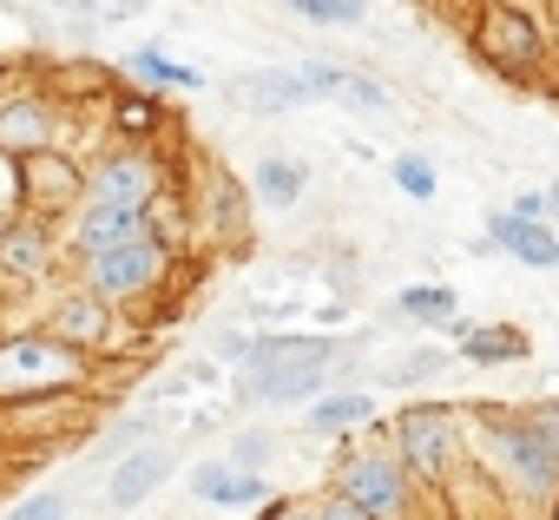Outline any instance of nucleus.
Listing matches in <instances>:
<instances>
[{
    "label": "nucleus",
    "instance_id": "nucleus-2",
    "mask_svg": "<svg viewBox=\"0 0 559 520\" xmlns=\"http://www.w3.org/2000/svg\"><path fill=\"white\" fill-rule=\"evenodd\" d=\"M336 350L323 336H250L243 395L250 402H317L330 382Z\"/></svg>",
    "mask_w": 559,
    "mask_h": 520
},
{
    "label": "nucleus",
    "instance_id": "nucleus-7",
    "mask_svg": "<svg viewBox=\"0 0 559 520\" xmlns=\"http://www.w3.org/2000/svg\"><path fill=\"white\" fill-rule=\"evenodd\" d=\"M474 40H480V54H487L500 73H526V67L539 60V27H533L520 8H487Z\"/></svg>",
    "mask_w": 559,
    "mask_h": 520
},
{
    "label": "nucleus",
    "instance_id": "nucleus-16",
    "mask_svg": "<svg viewBox=\"0 0 559 520\" xmlns=\"http://www.w3.org/2000/svg\"><path fill=\"white\" fill-rule=\"evenodd\" d=\"M395 317L408 323H428V330H461V297L448 284H408L395 297Z\"/></svg>",
    "mask_w": 559,
    "mask_h": 520
},
{
    "label": "nucleus",
    "instance_id": "nucleus-13",
    "mask_svg": "<svg viewBox=\"0 0 559 520\" xmlns=\"http://www.w3.org/2000/svg\"><path fill=\"white\" fill-rule=\"evenodd\" d=\"M487 237H493L507 257L533 264V271H559V237H552V224H520V217L493 211V217H487Z\"/></svg>",
    "mask_w": 559,
    "mask_h": 520
},
{
    "label": "nucleus",
    "instance_id": "nucleus-3",
    "mask_svg": "<svg viewBox=\"0 0 559 520\" xmlns=\"http://www.w3.org/2000/svg\"><path fill=\"white\" fill-rule=\"evenodd\" d=\"M336 500H349L362 520H421L415 513V474L389 448H356L336 468Z\"/></svg>",
    "mask_w": 559,
    "mask_h": 520
},
{
    "label": "nucleus",
    "instance_id": "nucleus-8",
    "mask_svg": "<svg viewBox=\"0 0 559 520\" xmlns=\"http://www.w3.org/2000/svg\"><path fill=\"white\" fill-rule=\"evenodd\" d=\"M152 165L139 158V152H119V158H106L99 172H93V185H86V204H106V211H132V217H145V204H152Z\"/></svg>",
    "mask_w": 559,
    "mask_h": 520
},
{
    "label": "nucleus",
    "instance_id": "nucleus-4",
    "mask_svg": "<svg viewBox=\"0 0 559 520\" xmlns=\"http://www.w3.org/2000/svg\"><path fill=\"white\" fill-rule=\"evenodd\" d=\"M395 461L408 468V474H421L428 487L435 481H448V468H454V415L441 409V402H421V409H402L395 415Z\"/></svg>",
    "mask_w": 559,
    "mask_h": 520
},
{
    "label": "nucleus",
    "instance_id": "nucleus-29",
    "mask_svg": "<svg viewBox=\"0 0 559 520\" xmlns=\"http://www.w3.org/2000/svg\"><path fill=\"white\" fill-rule=\"evenodd\" d=\"M263 520H317V507H310V500H270Z\"/></svg>",
    "mask_w": 559,
    "mask_h": 520
},
{
    "label": "nucleus",
    "instance_id": "nucleus-12",
    "mask_svg": "<svg viewBox=\"0 0 559 520\" xmlns=\"http://www.w3.org/2000/svg\"><path fill=\"white\" fill-rule=\"evenodd\" d=\"M191 494L211 500V507H257V500H270V481L250 474V468H230V461H198Z\"/></svg>",
    "mask_w": 559,
    "mask_h": 520
},
{
    "label": "nucleus",
    "instance_id": "nucleus-32",
    "mask_svg": "<svg viewBox=\"0 0 559 520\" xmlns=\"http://www.w3.org/2000/svg\"><path fill=\"white\" fill-rule=\"evenodd\" d=\"M546 217H559V185L546 191ZM552 237H559V231H552Z\"/></svg>",
    "mask_w": 559,
    "mask_h": 520
},
{
    "label": "nucleus",
    "instance_id": "nucleus-26",
    "mask_svg": "<svg viewBox=\"0 0 559 520\" xmlns=\"http://www.w3.org/2000/svg\"><path fill=\"white\" fill-rule=\"evenodd\" d=\"M8 520H67V500H60V494H27Z\"/></svg>",
    "mask_w": 559,
    "mask_h": 520
},
{
    "label": "nucleus",
    "instance_id": "nucleus-18",
    "mask_svg": "<svg viewBox=\"0 0 559 520\" xmlns=\"http://www.w3.org/2000/svg\"><path fill=\"white\" fill-rule=\"evenodd\" d=\"M304 191H310V165H304V158H263V165H257V198H263V204L290 211Z\"/></svg>",
    "mask_w": 559,
    "mask_h": 520
},
{
    "label": "nucleus",
    "instance_id": "nucleus-21",
    "mask_svg": "<svg viewBox=\"0 0 559 520\" xmlns=\"http://www.w3.org/2000/svg\"><path fill=\"white\" fill-rule=\"evenodd\" d=\"M290 14H304L310 27H362L369 21V0H284Z\"/></svg>",
    "mask_w": 559,
    "mask_h": 520
},
{
    "label": "nucleus",
    "instance_id": "nucleus-20",
    "mask_svg": "<svg viewBox=\"0 0 559 520\" xmlns=\"http://www.w3.org/2000/svg\"><path fill=\"white\" fill-rule=\"evenodd\" d=\"M106 336V304L99 297H73V304H60V317H53V343H67V350H93Z\"/></svg>",
    "mask_w": 559,
    "mask_h": 520
},
{
    "label": "nucleus",
    "instance_id": "nucleus-19",
    "mask_svg": "<svg viewBox=\"0 0 559 520\" xmlns=\"http://www.w3.org/2000/svg\"><path fill=\"white\" fill-rule=\"evenodd\" d=\"M0 264L8 271H47V231H40V217H14L8 231H0Z\"/></svg>",
    "mask_w": 559,
    "mask_h": 520
},
{
    "label": "nucleus",
    "instance_id": "nucleus-30",
    "mask_svg": "<svg viewBox=\"0 0 559 520\" xmlns=\"http://www.w3.org/2000/svg\"><path fill=\"white\" fill-rule=\"evenodd\" d=\"M317 520H362V513H356V507H349V500H336V494H330V500H323V507H317Z\"/></svg>",
    "mask_w": 559,
    "mask_h": 520
},
{
    "label": "nucleus",
    "instance_id": "nucleus-31",
    "mask_svg": "<svg viewBox=\"0 0 559 520\" xmlns=\"http://www.w3.org/2000/svg\"><path fill=\"white\" fill-rule=\"evenodd\" d=\"M119 119H126V126H152V106H145V99H126Z\"/></svg>",
    "mask_w": 559,
    "mask_h": 520
},
{
    "label": "nucleus",
    "instance_id": "nucleus-27",
    "mask_svg": "<svg viewBox=\"0 0 559 520\" xmlns=\"http://www.w3.org/2000/svg\"><path fill=\"white\" fill-rule=\"evenodd\" d=\"M270 461V435H237V448H230V468H263Z\"/></svg>",
    "mask_w": 559,
    "mask_h": 520
},
{
    "label": "nucleus",
    "instance_id": "nucleus-24",
    "mask_svg": "<svg viewBox=\"0 0 559 520\" xmlns=\"http://www.w3.org/2000/svg\"><path fill=\"white\" fill-rule=\"evenodd\" d=\"M67 14H93V21H132L145 14V0H60Z\"/></svg>",
    "mask_w": 559,
    "mask_h": 520
},
{
    "label": "nucleus",
    "instance_id": "nucleus-10",
    "mask_svg": "<svg viewBox=\"0 0 559 520\" xmlns=\"http://www.w3.org/2000/svg\"><path fill=\"white\" fill-rule=\"evenodd\" d=\"M165 481H171V454H165V448H132V454L112 468L106 500H112V513H132V507H139V500H152Z\"/></svg>",
    "mask_w": 559,
    "mask_h": 520
},
{
    "label": "nucleus",
    "instance_id": "nucleus-11",
    "mask_svg": "<svg viewBox=\"0 0 559 520\" xmlns=\"http://www.w3.org/2000/svg\"><path fill=\"white\" fill-rule=\"evenodd\" d=\"M230 93H237L243 106H257V113H297V106H310V86H304L297 67H257V73H237Z\"/></svg>",
    "mask_w": 559,
    "mask_h": 520
},
{
    "label": "nucleus",
    "instance_id": "nucleus-17",
    "mask_svg": "<svg viewBox=\"0 0 559 520\" xmlns=\"http://www.w3.org/2000/svg\"><path fill=\"white\" fill-rule=\"evenodd\" d=\"M376 422V402L362 389H336V395H317V409L304 415V428L317 435H343V428H369Z\"/></svg>",
    "mask_w": 559,
    "mask_h": 520
},
{
    "label": "nucleus",
    "instance_id": "nucleus-23",
    "mask_svg": "<svg viewBox=\"0 0 559 520\" xmlns=\"http://www.w3.org/2000/svg\"><path fill=\"white\" fill-rule=\"evenodd\" d=\"M395 185H402L415 204H428V198L441 191V178H435V165H428L421 152H402V158H395Z\"/></svg>",
    "mask_w": 559,
    "mask_h": 520
},
{
    "label": "nucleus",
    "instance_id": "nucleus-28",
    "mask_svg": "<svg viewBox=\"0 0 559 520\" xmlns=\"http://www.w3.org/2000/svg\"><path fill=\"white\" fill-rule=\"evenodd\" d=\"M507 217H520V224H546V191H520V198L507 204Z\"/></svg>",
    "mask_w": 559,
    "mask_h": 520
},
{
    "label": "nucleus",
    "instance_id": "nucleus-25",
    "mask_svg": "<svg viewBox=\"0 0 559 520\" xmlns=\"http://www.w3.org/2000/svg\"><path fill=\"white\" fill-rule=\"evenodd\" d=\"M441 369H448V356H441V350H421L415 363H395V369H389V382H402V389H408V382H428V376H441Z\"/></svg>",
    "mask_w": 559,
    "mask_h": 520
},
{
    "label": "nucleus",
    "instance_id": "nucleus-9",
    "mask_svg": "<svg viewBox=\"0 0 559 520\" xmlns=\"http://www.w3.org/2000/svg\"><path fill=\"white\" fill-rule=\"evenodd\" d=\"M297 73H304V86H310V99H343V106H356V113H389V106H395L382 80H362V73H343V67H330V60H304Z\"/></svg>",
    "mask_w": 559,
    "mask_h": 520
},
{
    "label": "nucleus",
    "instance_id": "nucleus-5",
    "mask_svg": "<svg viewBox=\"0 0 559 520\" xmlns=\"http://www.w3.org/2000/svg\"><path fill=\"white\" fill-rule=\"evenodd\" d=\"M86 264H93V291L99 297H145L158 284V271H165V244L152 231H132V237L93 250Z\"/></svg>",
    "mask_w": 559,
    "mask_h": 520
},
{
    "label": "nucleus",
    "instance_id": "nucleus-14",
    "mask_svg": "<svg viewBox=\"0 0 559 520\" xmlns=\"http://www.w3.org/2000/svg\"><path fill=\"white\" fill-rule=\"evenodd\" d=\"M461 356L480 363V369H500V363L533 356V343H526L520 323H474V330H461Z\"/></svg>",
    "mask_w": 559,
    "mask_h": 520
},
{
    "label": "nucleus",
    "instance_id": "nucleus-22",
    "mask_svg": "<svg viewBox=\"0 0 559 520\" xmlns=\"http://www.w3.org/2000/svg\"><path fill=\"white\" fill-rule=\"evenodd\" d=\"M132 73H139V80H158V86H185V93L204 86L198 67H178V60H165V54H132Z\"/></svg>",
    "mask_w": 559,
    "mask_h": 520
},
{
    "label": "nucleus",
    "instance_id": "nucleus-1",
    "mask_svg": "<svg viewBox=\"0 0 559 520\" xmlns=\"http://www.w3.org/2000/svg\"><path fill=\"white\" fill-rule=\"evenodd\" d=\"M474 441L493 474L513 481V494L552 507L559 500V409H500L474 402Z\"/></svg>",
    "mask_w": 559,
    "mask_h": 520
},
{
    "label": "nucleus",
    "instance_id": "nucleus-15",
    "mask_svg": "<svg viewBox=\"0 0 559 520\" xmlns=\"http://www.w3.org/2000/svg\"><path fill=\"white\" fill-rule=\"evenodd\" d=\"M53 145V119H47V106L40 99H14L8 113H0V152H47Z\"/></svg>",
    "mask_w": 559,
    "mask_h": 520
},
{
    "label": "nucleus",
    "instance_id": "nucleus-6",
    "mask_svg": "<svg viewBox=\"0 0 559 520\" xmlns=\"http://www.w3.org/2000/svg\"><path fill=\"white\" fill-rule=\"evenodd\" d=\"M80 382V350L53 343V336H21L0 350V389H27V395H53Z\"/></svg>",
    "mask_w": 559,
    "mask_h": 520
}]
</instances>
